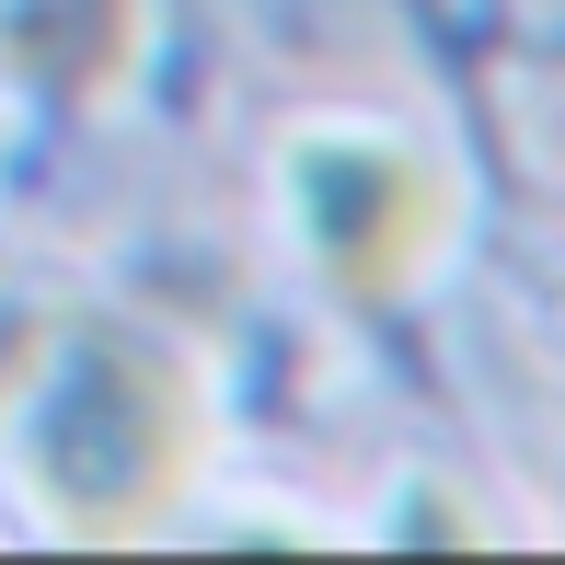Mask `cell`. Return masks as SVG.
I'll return each instance as SVG.
<instances>
[{
	"label": "cell",
	"mask_w": 565,
	"mask_h": 565,
	"mask_svg": "<svg viewBox=\"0 0 565 565\" xmlns=\"http://www.w3.org/2000/svg\"><path fill=\"white\" fill-rule=\"evenodd\" d=\"M277 196H289L300 254L323 266V289L347 312H393L450 254V220H461V173L439 150L393 139V127H312V139H289Z\"/></svg>",
	"instance_id": "7a4b0ae2"
},
{
	"label": "cell",
	"mask_w": 565,
	"mask_h": 565,
	"mask_svg": "<svg viewBox=\"0 0 565 565\" xmlns=\"http://www.w3.org/2000/svg\"><path fill=\"white\" fill-rule=\"evenodd\" d=\"M0 70L46 105H105L139 70V0H0Z\"/></svg>",
	"instance_id": "3957f363"
},
{
	"label": "cell",
	"mask_w": 565,
	"mask_h": 565,
	"mask_svg": "<svg viewBox=\"0 0 565 565\" xmlns=\"http://www.w3.org/2000/svg\"><path fill=\"white\" fill-rule=\"evenodd\" d=\"M12 473L58 543H150L209 473V370L139 312H46V347L12 393Z\"/></svg>",
	"instance_id": "6da1fadb"
}]
</instances>
